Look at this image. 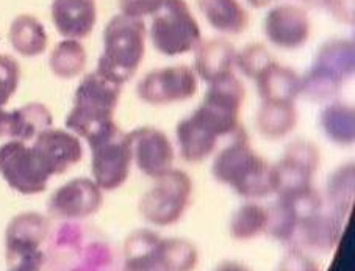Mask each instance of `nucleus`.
<instances>
[{"mask_svg": "<svg viewBox=\"0 0 355 271\" xmlns=\"http://www.w3.org/2000/svg\"><path fill=\"white\" fill-rule=\"evenodd\" d=\"M211 176L246 199L268 198L277 187L274 165L257 154L243 129L213 158Z\"/></svg>", "mask_w": 355, "mask_h": 271, "instance_id": "1", "label": "nucleus"}, {"mask_svg": "<svg viewBox=\"0 0 355 271\" xmlns=\"http://www.w3.org/2000/svg\"><path fill=\"white\" fill-rule=\"evenodd\" d=\"M47 243L52 271H114L112 245L78 221H63Z\"/></svg>", "mask_w": 355, "mask_h": 271, "instance_id": "2", "label": "nucleus"}, {"mask_svg": "<svg viewBox=\"0 0 355 271\" xmlns=\"http://www.w3.org/2000/svg\"><path fill=\"white\" fill-rule=\"evenodd\" d=\"M103 49L96 71L124 86L143 63L148 47V26L143 19L114 15L102 35Z\"/></svg>", "mask_w": 355, "mask_h": 271, "instance_id": "3", "label": "nucleus"}, {"mask_svg": "<svg viewBox=\"0 0 355 271\" xmlns=\"http://www.w3.org/2000/svg\"><path fill=\"white\" fill-rule=\"evenodd\" d=\"M122 85L97 71L88 72L78 83L71 112L66 116V129L78 138L89 140L114 122Z\"/></svg>", "mask_w": 355, "mask_h": 271, "instance_id": "4", "label": "nucleus"}, {"mask_svg": "<svg viewBox=\"0 0 355 271\" xmlns=\"http://www.w3.org/2000/svg\"><path fill=\"white\" fill-rule=\"evenodd\" d=\"M355 47L349 38H332L318 49L307 72L301 76V96L315 104L330 101L352 79Z\"/></svg>", "mask_w": 355, "mask_h": 271, "instance_id": "5", "label": "nucleus"}, {"mask_svg": "<svg viewBox=\"0 0 355 271\" xmlns=\"http://www.w3.org/2000/svg\"><path fill=\"white\" fill-rule=\"evenodd\" d=\"M150 17L148 38L152 47L164 57L194 52L200 44V26L185 0H162Z\"/></svg>", "mask_w": 355, "mask_h": 271, "instance_id": "6", "label": "nucleus"}, {"mask_svg": "<svg viewBox=\"0 0 355 271\" xmlns=\"http://www.w3.org/2000/svg\"><path fill=\"white\" fill-rule=\"evenodd\" d=\"M93 181L102 192H114L127 182L133 163L128 132L113 122L88 140Z\"/></svg>", "mask_w": 355, "mask_h": 271, "instance_id": "7", "label": "nucleus"}, {"mask_svg": "<svg viewBox=\"0 0 355 271\" xmlns=\"http://www.w3.org/2000/svg\"><path fill=\"white\" fill-rule=\"evenodd\" d=\"M193 196V181L185 171L173 168L155 179V183L138 202V212L149 224L166 227L179 223Z\"/></svg>", "mask_w": 355, "mask_h": 271, "instance_id": "8", "label": "nucleus"}, {"mask_svg": "<svg viewBox=\"0 0 355 271\" xmlns=\"http://www.w3.org/2000/svg\"><path fill=\"white\" fill-rule=\"evenodd\" d=\"M244 99H246V88L234 74L223 77L216 82L208 83V90L202 99L200 106L196 108L210 122L219 137H229L241 131L240 115Z\"/></svg>", "mask_w": 355, "mask_h": 271, "instance_id": "9", "label": "nucleus"}, {"mask_svg": "<svg viewBox=\"0 0 355 271\" xmlns=\"http://www.w3.org/2000/svg\"><path fill=\"white\" fill-rule=\"evenodd\" d=\"M0 176L11 190L26 196L44 193L51 181L33 147L19 140L0 146Z\"/></svg>", "mask_w": 355, "mask_h": 271, "instance_id": "10", "label": "nucleus"}, {"mask_svg": "<svg viewBox=\"0 0 355 271\" xmlns=\"http://www.w3.org/2000/svg\"><path fill=\"white\" fill-rule=\"evenodd\" d=\"M198 91V76L187 65L152 69L139 80L137 96L148 106L163 107L189 101Z\"/></svg>", "mask_w": 355, "mask_h": 271, "instance_id": "11", "label": "nucleus"}, {"mask_svg": "<svg viewBox=\"0 0 355 271\" xmlns=\"http://www.w3.org/2000/svg\"><path fill=\"white\" fill-rule=\"evenodd\" d=\"M321 163L320 147L307 140H296L286 146L275 172V196L304 192L313 187V181Z\"/></svg>", "mask_w": 355, "mask_h": 271, "instance_id": "12", "label": "nucleus"}, {"mask_svg": "<svg viewBox=\"0 0 355 271\" xmlns=\"http://www.w3.org/2000/svg\"><path fill=\"white\" fill-rule=\"evenodd\" d=\"M103 206V192L93 179L76 177L58 187L47 201L49 217L60 221L89 218Z\"/></svg>", "mask_w": 355, "mask_h": 271, "instance_id": "13", "label": "nucleus"}, {"mask_svg": "<svg viewBox=\"0 0 355 271\" xmlns=\"http://www.w3.org/2000/svg\"><path fill=\"white\" fill-rule=\"evenodd\" d=\"M269 44L282 51H297L307 44L311 35V21L307 8L295 3H279L265 16L263 21Z\"/></svg>", "mask_w": 355, "mask_h": 271, "instance_id": "14", "label": "nucleus"}, {"mask_svg": "<svg viewBox=\"0 0 355 271\" xmlns=\"http://www.w3.org/2000/svg\"><path fill=\"white\" fill-rule=\"evenodd\" d=\"M132 157L144 176L158 179L174 168L175 151L166 133L154 126L137 127L128 132Z\"/></svg>", "mask_w": 355, "mask_h": 271, "instance_id": "15", "label": "nucleus"}, {"mask_svg": "<svg viewBox=\"0 0 355 271\" xmlns=\"http://www.w3.org/2000/svg\"><path fill=\"white\" fill-rule=\"evenodd\" d=\"M32 147L51 177L64 174L83 158L80 138L67 129H46L33 140Z\"/></svg>", "mask_w": 355, "mask_h": 271, "instance_id": "16", "label": "nucleus"}, {"mask_svg": "<svg viewBox=\"0 0 355 271\" xmlns=\"http://www.w3.org/2000/svg\"><path fill=\"white\" fill-rule=\"evenodd\" d=\"M343 233V221L332 212H324V207L315 212L305 213L299 220L297 229L293 238V248L304 252L313 251L318 254H329L340 243Z\"/></svg>", "mask_w": 355, "mask_h": 271, "instance_id": "17", "label": "nucleus"}, {"mask_svg": "<svg viewBox=\"0 0 355 271\" xmlns=\"http://www.w3.org/2000/svg\"><path fill=\"white\" fill-rule=\"evenodd\" d=\"M51 220L38 212H22L10 220L5 231V258L42 249L51 237Z\"/></svg>", "mask_w": 355, "mask_h": 271, "instance_id": "18", "label": "nucleus"}, {"mask_svg": "<svg viewBox=\"0 0 355 271\" xmlns=\"http://www.w3.org/2000/svg\"><path fill=\"white\" fill-rule=\"evenodd\" d=\"M52 124L53 115L42 102H28L15 110L0 107V138L28 143Z\"/></svg>", "mask_w": 355, "mask_h": 271, "instance_id": "19", "label": "nucleus"}, {"mask_svg": "<svg viewBox=\"0 0 355 271\" xmlns=\"http://www.w3.org/2000/svg\"><path fill=\"white\" fill-rule=\"evenodd\" d=\"M51 17L63 38L82 41L96 27L97 3L96 0H52Z\"/></svg>", "mask_w": 355, "mask_h": 271, "instance_id": "20", "label": "nucleus"}, {"mask_svg": "<svg viewBox=\"0 0 355 271\" xmlns=\"http://www.w3.org/2000/svg\"><path fill=\"white\" fill-rule=\"evenodd\" d=\"M177 146L180 157L187 163H202L215 154L219 137L215 131L193 112L187 118L180 120L175 127Z\"/></svg>", "mask_w": 355, "mask_h": 271, "instance_id": "21", "label": "nucleus"}, {"mask_svg": "<svg viewBox=\"0 0 355 271\" xmlns=\"http://www.w3.org/2000/svg\"><path fill=\"white\" fill-rule=\"evenodd\" d=\"M236 52L235 46L225 38L202 40L194 51L196 76L205 83H213L234 74Z\"/></svg>", "mask_w": 355, "mask_h": 271, "instance_id": "22", "label": "nucleus"}, {"mask_svg": "<svg viewBox=\"0 0 355 271\" xmlns=\"http://www.w3.org/2000/svg\"><path fill=\"white\" fill-rule=\"evenodd\" d=\"M122 271H169L162 256V237L150 229H137L124 242Z\"/></svg>", "mask_w": 355, "mask_h": 271, "instance_id": "23", "label": "nucleus"}, {"mask_svg": "<svg viewBox=\"0 0 355 271\" xmlns=\"http://www.w3.org/2000/svg\"><path fill=\"white\" fill-rule=\"evenodd\" d=\"M199 13L218 33L236 36L246 32L250 17L240 0H196Z\"/></svg>", "mask_w": 355, "mask_h": 271, "instance_id": "24", "label": "nucleus"}, {"mask_svg": "<svg viewBox=\"0 0 355 271\" xmlns=\"http://www.w3.org/2000/svg\"><path fill=\"white\" fill-rule=\"evenodd\" d=\"M255 85L261 101L296 102L301 96V76L293 67L277 61L260 74Z\"/></svg>", "mask_w": 355, "mask_h": 271, "instance_id": "25", "label": "nucleus"}, {"mask_svg": "<svg viewBox=\"0 0 355 271\" xmlns=\"http://www.w3.org/2000/svg\"><path fill=\"white\" fill-rule=\"evenodd\" d=\"M8 41L16 54L26 58H35L47 51L49 35L44 24L28 13L17 15L10 24Z\"/></svg>", "mask_w": 355, "mask_h": 271, "instance_id": "26", "label": "nucleus"}, {"mask_svg": "<svg viewBox=\"0 0 355 271\" xmlns=\"http://www.w3.org/2000/svg\"><path fill=\"white\" fill-rule=\"evenodd\" d=\"M299 112L295 102L263 101L255 116L257 131L268 140H282L295 131Z\"/></svg>", "mask_w": 355, "mask_h": 271, "instance_id": "27", "label": "nucleus"}, {"mask_svg": "<svg viewBox=\"0 0 355 271\" xmlns=\"http://www.w3.org/2000/svg\"><path fill=\"white\" fill-rule=\"evenodd\" d=\"M320 127L330 143L340 147L352 146L355 141V112L345 102H330L321 110Z\"/></svg>", "mask_w": 355, "mask_h": 271, "instance_id": "28", "label": "nucleus"}, {"mask_svg": "<svg viewBox=\"0 0 355 271\" xmlns=\"http://www.w3.org/2000/svg\"><path fill=\"white\" fill-rule=\"evenodd\" d=\"M354 162H347L332 171L327 179L326 198L330 212L336 215L343 223L349 217L354 204L355 172Z\"/></svg>", "mask_w": 355, "mask_h": 271, "instance_id": "29", "label": "nucleus"}, {"mask_svg": "<svg viewBox=\"0 0 355 271\" xmlns=\"http://www.w3.org/2000/svg\"><path fill=\"white\" fill-rule=\"evenodd\" d=\"M88 63L87 49L78 40H66L57 42L49 55V67L55 77L71 80L83 74Z\"/></svg>", "mask_w": 355, "mask_h": 271, "instance_id": "30", "label": "nucleus"}, {"mask_svg": "<svg viewBox=\"0 0 355 271\" xmlns=\"http://www.w3.org/2000/svg\"><path fill=\"white\" fill-rule=\"evenodd\" d=\"M268 208L257 202H246L234 212L229 223L232 238L238 242H248L261 236L266 231Z\"/></svg>", "mask_w": 355, "mask_h": 271, "instance_id": "31", "label": "nucleus"}, {"mask_svg": "<svg viewBox=\"0 0 355 271\" xmlns=\"http://www.w3.org/2000/svg\"><path fill=\"white\" fill-rule=\"evenodd\" d=\"M162 256L169 271H193L199 262V251L187 238H162Z\"/></svg>", "mask_w": 355, "mask_h": 271, "instance_id": "32", "label": "nucleus"}, {"mask_svg": "<svg viewBox=\"0 0 355 271\" xmlns=\"http://www.w3.org/2000/svg\"><path fill=\"white\" fill-rule=\"evenodd\" d=\"M272 54L269 49L261 44V42H250V44L244 46L240 52H236V61L235 67H238L244 77L250 80L259 79L261 72H265L269 66L274 63Z\"/></svg>", "mask_w": 355, "mask_h": 271, "instance_id": "33", "label": "nucleus"}, {"mask_svg": "<svg viewBox=\"0 0 355 271\" xmlns=\"http://www.w3.org/2000/svg\"><path fill=\"white\" fill-rule=\"evenodd\" d=\"M21 65L13 55L0 54V107H5L19 88Z\"/></svg>", "mask_w": 355, "mask_h": 271, "instance_id": "34", "label": "nucleus"}, {"mask_svg": "<svg viewBox=\"0 0 355 271\" xmlns=\"http://www.w3.org/2000/svg\"><path fill=\"white\" fill-rule=\"evenodd\" d=\"M7 271H52L49 257L44 249H38L27 254L8 258Z\"/></svg>", "mask_w": 355, "mask_h": 271, "instance_id": "35", "label": "nucleus"}, {"mask_svg": "<svg viewBox=\"0 0 355 271\" xmlns=\"http://www.w3.org/2000/svg\"><path fill=\"white\" fill-rule=\"evenodd\" d=\"M160 3L162 0H118L121 15L143 21L154 15Z\"/></svg>", "mask_w": 355, "mask_h": 271, "instance_id": "36", "label": "nucleus"}, {"mask_svg": "<svg viewBox=\"0 0 355 271\" xmlns=\"http://www.w3.org/2000/svg\"><path fill=\"white\" fill-rule=\"evenodd\" d=\"M277 271H321L307 252L291 248L282 258Z\"/></svg>", "mask_w": 355, "mask_h": 271, "instance_id": "37", "label": "nucleus"}, {"mask_svg": "<svg viewBox=\"0 0 355 271\" xmlns=\"http://www.w3.org/2000/svg\"><path fill=\"white\" fill-rule=\"evenodd\" d=\"M324 10L335 21L346 24V26H352L354 24V0H327Z\"/></svg>", "mask_w": 355, "mask_h": 271, "instance_id": "38", "label": "nucleus"}, {"mask_svg": "<svg viewBox=\"0 0 355 271\" xmlns=\"http://www.w3.org/2000/svg\"><path fill=\"white\" fill-rule=\"evenodd\" d=\"M215 271H250L246 265L236 261H224L216 267Z\"/></svg>", "mask_w": 355, "mask_h": 271, "instance_id": "39", "label": "nucleus"}, {"mask_svg": "<svg viewBox=\"0 0 355 271\" xmlns=\"http://www.w3.org/2000/svg\"><path fill=\"white\" fill-rule=\"evenodd\" d=\"M304 8H313V10H324L326 8L327 0H299Z\"/></svg>", "mask_w": 355, "mask_h": 271, "instance_id": "40", "label": "nucleus"}, {"mask_svg": "<svg viewBox=\"0 0 355 271\" xmlns=\"http://www.w3.org/2000/svg\"><path fill=\"white\" fill-rule=\"evenodd\" d=\"M246 2H248L252 8L260 10V8L269 7V5H271V3L274 2V0H246Z\"/></svg>", "mask_w": 355, "mask_h": 271, "instance_id": "41", "label": "nucleus"}]
</instances>
